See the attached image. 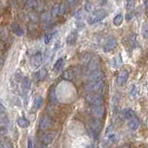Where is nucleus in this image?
<instances>
[{
    "instance_id": "obj_11",
    "label": "nucleus",
    "mask_w": 148,
    "mask_h": 148,
    "mask_svg": "<svg viewBox=\"0 0 148 148\" xmlns=\"http://www.w3.org/2000/svg\"><path fill=\"white\" fill-rule=\"evenodd\" d=\"M128 78H129V72H128V71H125L124 69V71H120L119 73V75L117 77V83L119 86H121V85L125 84V82H127Z\"/></svg>"
},
{
    "instance_id": "obj_21",
    "label": "nucleus",
    "mask_w": 148,
    "mask_h": 148,
    "mask_svg": "<svg viewBox=\"0 0 148 148\" xmlns=\"http://www.w3.org/2000/svg\"><path fill=\"white\" fill-rule=\"evenodd\" d=\"M17 123L21 128H27V127H29V125H30V121L24 117L18 118L17 120Z\"/></svg>"
},
{
    "instance_id": "obj_40",
    "label": "nucleus",
    "mask_w": 148,
    "mask_h": 148,
    "mask_svg": "<svg viewBox=\"0 0 148 148\" xmlns=\"http://www.w3.org/2000/svg\"><path fill=\"white\" fill-rule=\"evenodd\" d=\"M133 6H134L133 0H128V1H127V8H132Z\"/></svg>"
},
{
    "instance_id": "obj_45",
    "label": "nucleus",
    "mask_w": 148,
    "mask_h": 148,
    "mask_svg": "<svg viewBox=\"0 0 148 148\" xmlns=\"http://www.w3.org/2000/svg\"><path fill=\"white\" fill-rule=\"evenodd\" d=\"M3 143H4V142H3V139L0 137V148L2 147V145H3Z\"/></svg>"
},
{
    "instance_id": "obj_24",
    "label": "nucleus",
    "mask_w": 148,
    "mask_h": 148,
    "mask_svg": "<svg viewBox=\"0 0 148 148\" xmlns=\"http://www.w3.org/2000/svg\"><path fill=\"white\" fill-rule=\"evenodd\" d=\"M73 76H74V74L71 69H67V71H65L62 74V78L66 81H71L73 79Z\"/></svg>"
},
{
    "instance_id": "obj_5",
    "label": "nucleus",
    "mask_w": 148,
    "mask_h": 148,
    "mask_svg": "<svg viewBox=\"0 0 148 148\" xmlns=\"http://www.w3.org/2000/svg\"><path fill=\"white\" fill-rule=\"evenodd\" d=\"M117 45H118V41L115 38V36L113 35L108 36L106 40L105 46H104L105 52H110V51H112L113 49L117 47Z\"/></svg>"
},
{
    "instance_id": "obj_2",
    "label": "nucleus",
    "mask_w": 148,
    "mask_h": 148,
    "mask_svg": "<svg viewBox=\"0 0 148 148\" xmlns=\"http://www.w3.org/2000/svg\"><path fill=\"white\" fill-rule=\"evenodd\" d=\"M105 87V82L104 80L101 81H95V82H89L86 86V89L89 92H100L103 91Z\"/></svg>"
},
{
    "instance_id": "obj_39",
    "label": "nucleus",
    "mask_w": 148,
    "mask_h": 148,
    "mask_svg": "<svg viewBox=\"0 0 148 148\" xmlns=\"http://www.w3.org/2000/svg\"><path fill=\"white\" fill-rule=\"evenodd\" d=\"M34 143L32 138H29L28 139V148H34Z\"/></svg>"
},
{
    "instance_id": "obj_34",
    "label": "nucleus",
    "mask_w": 148,
    "mask_h": 148,
    "mask_svg": "<svg viewBox=\"0 0 148 148\" xmlns=\"http://www.w3.org/2000/svg\"><path fill=\"white\" fill-rule=\"evenodd\" d=\"M114 61L116 63V66L117 67H119V66H121L122 65V58H121V55H118V57L117 58H115L114 59Z\"/></svg>"
},
{
    "instance_id": "obj_22",
    "label": "nucleus",
    "mask_w": 148,
    "mask_h": 148,
    "mask_svg": "<svg viewBox=\"0 0 148 148\" xmlns=\"http://www.w3.org/2000/svg\"><path fill=\"white\" fill-rule=\"evenodd\" d=\"M123 117H124L125 119H127V121H128V120L132 119H133V118H135V117H136V115H135V113H134L132 109L128 108V109H125V110L123 111Z\"/></svg>"
},
{
    "instance_id": "obj_19",
    "label": "nucleus",
    "mask_w": 148,
    "mask_h": 148,
    "mask_svg": "<svg viewBox=\"0 0 148 148\" xmlns=\"http://www.w3.org/2000/svg\"><path fill=\"white\" fill-rule=\"evenodd\" d=\"M46 76H47V71H46V69H45V68L39 69L35 75L37 81H43V80H45Z\"/></svg>"
},
{
    "instance_id": "obj_38",
    "label": "nucleus",
    "mask_w": 148,
    "mask_h": 148,
    "mask_svg": "<svg viewBox=\"0 0 148 148\" xmlns=\"http://www.w3.org/2000/svg\"><path fill=\"white\" fill-rule=\"evenodd\" d=\"M66 1H67V4L69 5V7H71V8H73V7L77 4L78 0H66Z\"/></svg>"
},
{
    "instance_id": "obj_8",
    "label": "nucleus",
    "mask_w": 148,
    "mask_h": 148,
    "mask_svg": "<svg viewBox=\"0 0 148 148\" xmlns=\"http://www.w3.org/2000/svg\"><path fill=\"white\" fill-rule=\"evenodd\" d=\"M105 108L103 106H92V114L95 119H102L105 115Z\"/></svg>"
},
{
    "instance_id": "obj_25",
    "label": "nucleus",
    "mask_w": 148,
    "mask_h": 148,
    "mask_svg": "<svg viewBox=\"0 0 148 148\" xmlns=\"http://www.w3.org/2000/svg\"><path fill=\"white\" fill-rule=\"evenodd\" d=\"M21 84H22V87L24 88L25 90H29L30 88H31V81H30V79L29 78H27V77H24L21 80Z\"/></svg>"
},
{
    "instance_id": "obj_41",
    "label": "nucleus",
    "mask_w": 148,
    "mask_h": 148,
    "mask_svg": "<svg viewBox=\"0 0 148 148\" xmlns=\"http://www.w3.org/2000/svg\"><path fill=\"white\" fill-rule=\"evenodd\" d=\"M1 148H13L12 145H11V143H9V142H4L3 143V145Z\"/></svg>"
},
{
    "instance_id": "obj_20",
    "label": "nucleus",
    "mask_w": 148,
    "mask_h": 148,
    "mask_svg": "<svg viewBox=\"0 0 148 148\" xmlns=\"http://www.w3.org/2000/svg\"><path fill=\"white\" fill-rule=\"evenodd\" d=\"M40 20L41 21L45 23V24H48L50 22V20H51V14L49 12H46V11H44L41 13L40 15Z\"/></svg>"
},
{
    "instance_id": "obj_3",
    "label": "nucleus",
    "mask_w": 148,
    "mask_h": 148,
    "mask_svg": "<svg viewBox=\"0 0 148 148\" xmlns=\"http://www.w3.org/2000/svg\"><path fill=\"white\" fill-rule=\"evenodd\" d=\"M106 16V11L105 9H98V10L95 11L89 16V18H88V22H89V24H95V23L103 20Z\"/></svg>"
},
{
    "instance_id": "obj_1",
    "label": "nucleus",
    "mask_w": 148,
    "mask_h": 148,
    "mask_svg": "<svg viewBox=\"0 0 148 148\" xmlns=\"http://www.w3.org/2000/svg\"><path fill=\"white\" fill-rule=\"evenodd\" d=\"M86 101L87 103L91 105L92 106H103L104 104V98L100 94L97 92H89L86 95Z\"/></svg>"
},
{
    "instance_id": "obj_16",
    "label": "nucleus",
    "mask_w": 148,
    "mask_h": 148,
    "mask_svg": "<svg viewBox=\"0 0 148 148\" xmlns=\"http://www.w3.org/2000/svg\"><path fill=\"white\" fill-rule=\"evenodd\" d=\"M51 124H52V120H51V119L48 117H45L43 119H42V121L40 123V129L43 130V131L47 130L48 128L51 127Z\"/></svg>"
},
{
    "instance_id": "obj_18",
    "label": "nucleus",
    "mask_w": 148,
    "mask_h": 148,
    "mask_svg": "<svg viewBox=\"0 0 148 148\" xmlns=\"http://www.w3.org/2000/svg\"><path fill=\"white\" fill-rule=\"evenodd\" d=\"M54 139V134L51 133V132H48V133H44L43 135L41 136V141L45 143V145H48V143H52Z\"/></svg>"
},
{
    "instance_id": "obj_32",
    "label": "nucleus",
    "mask_w": 148,
    "mask_h": 148,
    "mask_svg": "<svg viewBox=\"0 0 148 148\" xmlns=\"http://www.w3.org/2000/svg\"><path fill=\"white\" fill-rule=\"evenodd\" d=\"M28 17H29L30 21L32 22H36L37 21H38V16H37V14L35 12H30L29 14H28Z\"/></svg>"
},
{
    "instance_id": "obj_46",
    "label": "nucleus",
    "mask_w": 148,
    "mask_h": 148,
    "mask_svg": "<svg viewBox=\"0 0 148 148\" xmlns=\"http://www.w3.org/2000/svg\"><path fill=\"white\" fill-rule=\"evenodd\" d=\"M145 6L146 9H148V0H145Z\"/></svg>"
},
{
    "instance_id": "obj_23",
    "label": "nucleus",
    "mask_w": 148,
    "mask_h": 148,
    "mask_svg": "<svg viewBox=\"0 0 148 148\" xmlns=\"http://www.w3.org/2000/svg\"><path fill=\"white\" fill-rule=\"evenodd\" d=\"M81 61L82 63H84V64H88L90 62V60L92 59V55L90 53H88V52H84V53H82L81 55Z\"/></svg>"
},
{
    "instance_id": "obj_43",
    "label": "nucleus",
    "mask_w": 148,
    "mask_h": 148,
    "mask_svg": "<svg viewBox=\"0 0 148 148\" xmlns=\"http://www.w3.org/2000/svg\"><path fill=\"white\" fill-rule=\"evenodd\" d=\"M132 12H129L128 14H127V16H126V18H127V21H131L132 20Z\"/></svg>"
},
{
    "instance_id": "obj_37",
    "label": "nucleus",
    "mask_w": 148,
    "mask_h": 148,
    "mask_svg": "<svg viewBox=\"0 0 148 148\" xmlns=\"http://www.w3.org/2000/svg\"><path fill=\"white\" fill-rule=\"evenodd\" d=\"M74 18H75L76 20H78V21L82 20V12L81 10H78L75 14H74Z\"/></svg>"
},
{
    "instance_id": "obj_27",
    "label": "nucleus",
    "mask_w": 148,
    "mask_h": 148,
    "mask_svg": "<svg viewBox=\"0 0 148 148\" xmlns=\"http://www.w3.org/2000/svg\"><path fill=\"white\" fill-rule=\"evenodd\" d=\"M122 21H123V16L121 15V14H118V15L116 16L114 18V20H113V23H114L116 26L121 25Z\"/></svg>"
},
{
    "instance_id": "obj_30",
    "label": "nucleus",
    "mask_w": 148,
    "mask_h": 148,
    "mask_svg": "<svg viewBox=\"0 0 148 148\" xmlns=\"http://www.w3.org/2000/svg\"><path fill=\"white\" fill-rule=\"evenodd\" d=\"M66 9H67V7L66 5H65L64 3H61L58 5V16H62L65 14V12H66Z\"/></svg>"
},
{
    "instance_id": "obj_26",
    "label": "nucleus",
    "mask_w": 148,
    "mask_h": 148,
    "mask_svg": "<svg viewBox=\"0 0 148 148\" xmlns=\"http://www.w3.org/2000/svg\"><path fill=\"white\" fill-rule=\"evenodd\" d=\"M64 65V59L63 58H59L57 62H56V64L54 65V69L56 71H59L60 69H62Z\"/></svg>"
},
{
    "instance_id": "obj_36",
    "label": "nucleus",
    "mask_w": 148,
    "mask_h": 148,
    "mask_svg": "<svg viewBox=\"0 0 148 148\" xmlns=\"http://www.w3.org/2000/svg\"><path fill=\"white\" fill-rule=\"evenodd\" d=\"M51 56H52V51H51V50L46 51L45 55V61H48V60L51 58Z\"/></svg>"
},
{
    "instance_id": "obj_35",
    "label": "nucleus",
    "mask_w": 148,
    "mask_h": 148,
    "mask_svg": "<svg viewBox=\"0 0 148 148\" xmlns=\"http://www.w3.org/2000/svg\"><path fill=\"white\" fill-rule=\"evenodd\" d=\"M58 5H56L52 10V17H58Z\"/></svg>"
},
{
    "instance_id": "obj_13",
    "label": "nucleus",
    "mask_w": 148,
    "mask_h": 148,
    "mask_svg": "<svg viewBox=\"0 0 148 148\" xmlns=\"http://www.w3.org/2000/svg\"><path fill=\"white\" fill-rule=\"evenodd\" d=\"M11 30L13 32V34H16L17 36H22L24 34V31H23L22 28L17 22H13L11 24Z\"/></svg>"
},
{
    "instance_id": "obj_4",
    "label": "nucleus",
    "mask_w": 148,
    "mask_h": 148,
    "mask_svg": "<svg viewBox=\"0 0 148 148\" xmlns=\"http://www.w3.org/2000/svg\"><path fill=\"white\" fill-rule=\"evenodd\" d=\"M8 122V118L6 112V109H5L3 105L0 104V132L6 130Z\"/></svg>"
},
{
    "instance_id": "obj_9",
    "label": "nucleus",
    "mask_w": 148,
    "mask_h": 148,
    "mask_svg": "<svg viewBox=\"0 0 148 148\" xmlns=\"http://www.w3.org/2000/svg\"><path fill=\"white\" fill-rule=\"evenodd\" d=\"M25 6L26 8L34 9V10H41L42 9V3L39 0H26Z\"/></svg>"
},
{
    "instance_id": "obj_7",
    "label": "nucleus",
    "mask_w": 148,
    "mask_h": 148,
    "mask_svg": "<svg viewBox=\"0 0 148 148\" xmlns=\"http://www.w3.org/2000/svg\"><path fill=\"white\" fill-rule=\"evenodd\" d=\"M104 73L103 71L96 69L90 73H88V81L89 82H95V81H101L104 80Z\"/></svg>"
},
{
    "instance_id": "obj_10",
    "label": "nucleus",
    "mask_w": 148,
    "mask_h": 148,
    "mask_svg": "<svg viewBox=\"0 0 148 148\" xmlns=\"http://www.w3.org/2000/svg\"><path fill=\"white\" fill-rule=\"evenodd\" d=\"M99 58L98 57H94L92 58V59L90 60V62L88 63V66H87V71L88 73H90L94 71H96L98 69L99 66Z\"/></svg>"
},
{
    "instance_id": "obj_12",
    "label": "nucleus",
    "mask_w": 148,
    "mask_h": 148,
    "mask_svg": "<svg viewBox=\"0 0 148 148\" xmlns=\"http://www.w3.org/2000/svg\"><path fill=\"white\" fill-rule=\"evenodd\" d=\"M42 62H43V56H42V54L40 52L36 53L34 57L32 58V64L34 67H39L40 65L42 64Z\"/></svg>"
},
{
    "instance_id": "obj_15",
    "label": "nucleus",
    "mask_w": 148,
    "mask_h": 148,
    "mask_svg": "<svg viewBox=\"0 0 148 148\" xmlns=\"http://www.w3.org/2000/svg\"><path fill=\"white\" fill-rule=\"evenodd\" d=\"M139 126H140V121H139L137 117L128 120V127L131 130H132V131H136V130L139 128Z\"/></svg>"
},
{
    "instance_id": "obj_28",
    "label": "nucleus",
    "mask_w": 148,
    "mask_h": 148,
    "mask_svg": "<svg viewBox=\"0 0 148 148\" xmlns=\"http://www.w3.org/2000/svg\"><path fill=\"white\" fill-rule=\"evenodd\" d=\"M84 8H85V10H86L87 12H90V13L94 11V9H95L94 4H92V2H91L90 0H88V1L85 2V6H84Z\"/></svg>"
},
{
    "instance_id": "obj_33",
    "label": "nucleus",
    "mask_w": 148,
    "mask_h": 148,
    "mask_svg": "<svg viewBox=\"0 0 148 148\" xmlns=\"http://www.w3.org/2000/svg\"><path fill=\"white\" fill-rule=\"evenodd\" d=\"M53 36H54V34H46V35L45 36V38H44L45 44V45L49 44L50 42H51V40L53 39Z\"/></svg>"
},
{
    "instance_id": "obj_31",
    "label": "nucleus",
    "mask_w": 148,
    "mask_h": 148,
    "mask_svg": "<svg viewBox=\"0 0 148 148\" xmlns=\"http://www.w3.org/2000/svg\"><path fill=\"white\" fill-rule=\"evenodd\" d=\"M43 102H44V99H43V97L42 96H38V97H36L35 100H34V106L36 108H41V106L43 105Z\"/></svg>"
},
{
    "instance_id": "obj_44",
    "label": "nucleus",
    "mask_w": 148,
    "mask_h": 148,
    "mask_svg": "<svg viewBox=\"0 0 148 148\" xmlns=\"http://www.w3.org/2000/svg\"><path fill=\"white\" fill-rule=\"evenodd\" d=\"M99 2H100L101 5H105L106 2H108V0H99Z\"/></svg>"
},
{
    "instance_id": "obj_14",
    "label": "nucleus",
    "mask_w": 148,
    "mask_h": 148,
    "mask_svg": "<svg viewBox=\"0 0 148 148\" xmlns=\"http://www.w3.org/2000/svg\"><path fill=\"white\" fill-rule=\"evenodd\" d=\"M77 39H78V32L76 31H73L68 35L66 42H67V44L69 45H73L74 44L76 43Z\"/></svg>"
},
{
    "instance_id": "obj_29",
    "label": "nucleus",
    "mask_w": 148,
    "mask_h": 148,
    "mask_svg": "<svg viewBox=\"0 0 148 148\" xmlns=\"http://www.w3.org/2000/svg\"><path fill=\"white\" fill-rule=\"evenodd\" d=\"M142 32H143V36L145 37V39H148V21H145L143 24Z\"/></svg>"
},
{
    "instance_id": "obj_17",
    "label": "nucleus",
    "mask_w": 148,
    "mask_h": 148,
    "mask_svg": "<svg viewBox=\"0 0 148 148\" xmlns=\"http://www.w3.org/2000/svg\"><path fill=\"white\" fill-rule=\"evenodd\" d=\"M101 127H102L101 126V122H100V120L98 119L92 120V123H91V129H92V131L94 132L95 134H97L100 132Z\"/></svg>"
},
{
    "instance_id": "obj_6",
    "label": "nucleus",
    "mask_w": 148,
    "mask_h": 148,
    "mask_svg": "<svg viewBox=\"0 0 148 148\" xmlns=\"http://www.w3.org/2000/svg\"><path fill=\"white\" fill-rule=\"evenodd\" d=\"M116 140H117V134L113 132V129L111 127L108 128V132L106 133V136L104 139V145L108 146L111 143H113Z\"/></svg>"
},
{
    "instance_id": "obj_42",
    "label": "nucleus",
    "mask_w": 148,
    "mask_h": 148,
    "mask_svg": "<svg viewBox=\"0 0 148 148\" xmlns=\"http://www.w3.org/2000/svg\"><path fill=\"white\" fill-rule=\"evenodd\" d=\"M136 94H137V89H136L135 85H133L132 89V91H131V95L134 97V96H136Z\"/></svg>"
}]
</instances>
